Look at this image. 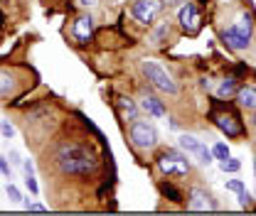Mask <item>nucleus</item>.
Wrapping results in <instances>:
<instances>
[{
    "label": "nucleus",
    "instance_id": "nucleus-9",
    "mask_svg": "<svg viewBox=\"0 0 256 216\" xmlns=\"http://www.w3.org/2000/svg\"><path fill=\"white\" fill-rule=\"evenodd\" d=\"M188 209L190 212H212V209H217V204H214V199L207 189L194 187L188 194Z\"/></svg>",
    "mask_w": 256,
    "mask_h": 216
},
{
    "label": "nucleus",
    "instance_id": "nucleus-28",
    "mask_svg": "<svg viewBox=\"0 0 256 216\" xmlns=\"http://www.w3.org/2000/svg\"><path fill=\"white\" fill-rule=\"evenodd\" d=\"M22 170H25V175H34V162L32 160H22Z\"/></svg>",
    "mask_w": 256,
    "mask_h": 216
},
{
    "label": "nucleus",
    "instance_id": "nucleus-31",
    "mask_svg": "<svg viewBox=\"0 0 256 216\" xmlns=\"http://www.w3.org/2000/svg\"><path fill=\"white\" fill-rule=\"evenodd\" d=\"M252 123H254V128H256V116H254V118H252Z\"/></svg>",
    "mask_w": 256,
    "mask_h": 216
},
{
    "label": "nucleus",
    "instance_id": "nucleus-20",
    "mask_svg": "<svg viewBox=\"0 0 256 216\" xmlns=\"http://www.w3.org/2000/svg\"><path fill=\"white\" fill-rule=\"evenodd\" d=\"M165 34H170V27H168V22H162V25L158 27V30H156L153 34H150V42H153V44H160V39H162Z\"/></svg>",
    "mask_w": 256,
    "mask_h": 216
},
{
    "label": "nucleus",
    "instance_id": "nucleus-26",
    "mask_svg": "<svg viewBox=\"0 0 256 216\" xmlns=\"http://www.w3.org/2000/svg\"><path fill=\"white\" fill-rule=\"evenodd\" d=\"M252 202H254V199H252V194H249L246 189H244V192H239V204H242L244 209H249V207H252Z\"/></svg>",
    "mask_w": 256,
    "mask_h": 216
},
{
    "label": "nucleus",
    "instance_id": "nucleus-10",
    "mask_svg": "<svg viewBox=\"0 0 256 216\" xmlns=\"http://www.w3.org/2000/svg\"><path fill=\"white\" fill-rule=\"evenodd\" d=\"M72 37L79 42V44H86L92 37H94V17L92 15H79L72 25Z\"/></svg>",
    "mask_w": 256,
    "mask_h": 216
},
{
    "label": "nucleus",
    "instance_id": "nucleus-8",
    "mask_svg": "<svg viewBox=\"0 0 256 216\" xmlns=\"http://www.w3.org/2000/svg\"><path fill=\"white\" fill-rule=\"evenodd\" d=\"M212 121H214V125L222 130L226 138H242V133H244V125L239 123V118L234 116V113H214L212 116Z\"/></svg>",
    "mask_w": 256,
    "mask_h": 216
},
{
    "label": "nucleus",
    "instance_id": "nucleus-15",
    "mask_svg": "<svg viewBox=\"0 0 256 216\" xmlns=\"http://www.w3.org/2000/svg\"><path fill=\"white\" fill-rule=\"evenodd\" d=\"M236 101L242 108H249V111H256V86H239L236 91Z\"/></svg>",
    "mask_w": 256,
    "mask_h": 216
},
{
    "label": "nucleus",
    "instance_id": "nucleus-22",
    "mask_svg": "<svg viewBox=\"0 0 256 216\" xmlns=\"http://www.w3.org/2000/svg\"><path fill=\"white\" fill-rule=\"evenodd\" d=\"M5 192H8V199H10V202H15V204L22 202V194H20V189H18L15 185H8L5 187Z\"/></svg>",
    "mask_w": 256,
    "mask_h": 216
},
{
    "label": "nucleus",
    "instance_id": "nucleus-25",
    "mask_svg": "<svg viewBox=\"0 0 256 216\" xmlns=\"http://www.w3.org/2000/svg\"><path fill=\"white\" fill-rule=\"evenodd\" d=\"M226 189L234 192V194H239V192H244V182H242V180H229V182H226Z\"/></svg>",
    "mask_w": 256,
    "mask_h": 216
},
{
    "label": "nucleus",
    "instance_id": "nucleus-7",
    "mask_svg": "<svg viewBox=\"0 0 256 216\" xmlns=\"http://www.w3.org/2000/svg\"><path fill=\"white\" fill-rule=\"evenodd\" d=\"M180 148L188 155H194L200 165H210L212 162V150H207V145L200 138H194V135H188V133L180 135Z\"/></svg>",
    "mask_w": 256,
    "mask_h": 216
},
{
    "label": "nucleus",
    "instance_id": "nucleus-18",
    "mask_svg": "<svg viewBox=\"0 0 256 216\" xmlns=\"http://www.w3.org/2000/svg\"><path fill=\"white\" fill-rule=\"evenodd\" d=\"M236 91H239V84H236L234 76H226L222 84H220V89H217V93H220L222 98H229L232 93H236Z\"/></svg>",
    "mask_w": 256,
    "mask_h": 216
},
{
    "label": "nucleus",
    "instance_id": "nucleus-4",
    "mask_svg": "<svg viewBox=\"0 0 256 216\" xmlns=\"http://www.w3.org/2000/svg\"><path fill=\"white\" fill-rule=\"evenodd\" d=\"M128 138H130V143L138 150H153L158 145V130H156V125L148 123V121H140V118L130 121Z\"/></svg>",
    "mask_w": 256,
    "mask_h": 216
},
{
    "label": "nucleus",
    "instance_id": "nucleus-27",
    "mask_svg": "<svg viewBox=\"0 0 256 216\" xmlns=\"http://www.w3.org/2000/svg\"><path fill=\"white\" fill-rule=\"evenodd\" d=\"M10 172H12V167H10V162H8L5 157H0V175H5V177H10Z\"/></svg>",
    "mask_w": 256,
    "mask_h": 216
},
{
    "label": "nucleus",
    "instance_id": "nucleus-12",
    "mask_svg": "<svg viewBox=\"0 0 256 216\" xmlns=\"http://www.w3.org/2000/svg\"><path fill=\"white\" fill-rule=\"evenodd\" d=\"M232 30L236 32L239 37H244V39H249V42H252V34H254V17H252V12L242 10V12H239V17L234 20Z\"/></svg>",
    "mask_w": 256,
    "mask_h": 216
},
{
    "label": "nucleus",
    "instance_id": "nucleus-21",
    "mask_svg": "<svg viewBox=\"0 0 256 216\" xmlns=\"http://www.w3.org/2000/svg\"><path fill=\"white\" fill-rule=\"evenodd\" d=\"M212 157H217V160L229 157V145H226V143H217V145L212 148Z\"/></svg>",
    "mask_w": 256,
    "mask_h": 216
},
{
    "label": "nucleus",
    "instance_id": "nucleus-5",
    "mask_svg": "<svg viewBox=\"0 0 256 216\" xmlns=\"http://www.w3.org/2000/svg\"><path fill=\"white\" fill-rule=\"evenodd\" d=\"M162 10V0H136L130 5V17L140 25H153Z\"/></svg>",
    "mask_w": 256,
    "mask_h": 216
},
{
    "label": "nucleus",
    "instance_id": "nucleus-13",
    "mask_svg": "<svg viewBox=\"0 0 256 216\" xmlns=\"http://www.w3.org/2000/svg\"><path fill=\"white\" fill-rule=\"evenodd\" d=\"M116 111H118V116L124 118V121H136L138 118V113H140V106L133 101V98H128V96H118V101H116Z\"/></svg>",
    "mask_w": 256,
    "mask_h": 216
},
{
    "label": "nucleus",
    "instance_id": "nucleus-29",
    "mask_svg": "<svg viewBox=\"0 0 256 216\" xmlns=\"http://www.w3.org/2000/svg\"><path fill=\"white\" fill-rule=\"evenodd\" d=\"M82 7H94V5H98V0H76Z\"/></svg>",
    "mask_w": 256,
    "mask_h": 216
},
{
    "label": "nucleus",
    "instance_id": "nucleus-2",
    "mask_svg": "<svg viewBox=\"0 0 256 216\" xmlns=\"http://www.w3.org/2000/svg\"><path fill=\"white\" fill-rule=\"evenodd\" d=\"M140 71H143V76H146V81L150 84V86H156L158 91L168 93V96H178V84H175V79L160 66L156 59H143L140 62Z\"/></svg>",
    "mask_w": 256,
    "mask_h": 216
},
{
    "label": "nucleus",
    "instance_id": "nucleus-19",
    "mask_svg": "<svg viewBox=\"0 0 256 216\" xmlns=\"http://www.w3.org/2000/svg\"><path fill=\"white\" fill-rule=\"evenodd\" d=\"M220 170L222 172H239L242 170V162L234 160V157H224V160H220Z\"/></svg>",
    "mask_w": 256,
    "mask_h": 216
},
{
    "label": "nucleus",
    "instance_id": "nucleus-16",
    "mask_svg": "<svg viewBox=\"0 0 256 216\" xmlns=\"http://www.w3.org/2000/svg\"><path fill=\"white\" fill-rule=\"evenodd\" d=\"M15 86H18V81L12 79V74L10 71H0V96H10L15 91Z\"/></svg>",
    "mask_w": 256,
    "mask_h": 216
},
{
    "label": "nucleus",
    "instance_id": "nucleus-6",
    "mask_svg": "<svg viewBox=\"0 0 256 216\" xmlns=\"http://www.w3.org/2000/svg\"><path fill=\"white\" fill-rule=\"evenodd\" d=\"M178 22H180V30L185 34H197L200 27H202V15L197 10L194 2H185L178 12Z\"/></svg>",
    "mask_w": 256,
    "mask_h": 216
},
{
    "label": "nucleus",
    "instance_id": "nucleus-30",
    "mask_svg": "<svg viewBox=\"0 0 256 216\" xmlns=\"http://www.w3.org/2000/svg\"><path fill=\"white\" fill-rule=\"evenodd\" d=\"M10 165H22V160H20L18 153H10Z\"/></svg>",
    "mask_w": 256,
    "mask_h": 216
},
{
    "label": "nucleus",
    "instance_id": "nucleus-17",
    "mask_svg": "<svg viewBox=\"0 0 256 216\" xmlns=\"http://www.w3.org/2000/svg\"><path fill=\"white\" fill-rule=\"evenodd\" d=\"M158 189H160V194H162L165 199H170V202H175V204H180V202H182V194H180V189H175L172 185H168V182H160Z\"/></svg>",
    "mask_w": 256,
    "mask_h": 216
},
{
    "label": "nucleus",
    "instance_id": "nucleus-24",
    "mask_svg": "<svg viewBox=\"0 0 256 216\" xmlns=\"http://www.w3.org/2000/svg\"><path fill=\"white\" fill-rule=\"evenodd\" d=\"M25 187L30 189V194H40V185H37V180H34V175H25Z\"/></svg>",
    "mask_w": 256,
    "mask_h": 216
},
{
    "label": "nucleus",
    "instance_id": "nucleus-14",
    "mask_svg": "<svg viewBox=\"0 0 256 216\" xmlns=\"http://www.w3.org/2000/svg\"><path fill=\"white\" fill-rule=\"evenodd\" d=\"M222 42H224V47H226V49H232V52H244V49H249V44H252L249 39L239 37L232 27L222 30Z\"/></svg>",
    "mask_w": 256,
    "mask_h": 216
},
{
    "label": "nucleus",
    "instance_id": "nucleus-11",
    "mask_svg": "<svg viewBox=\"0 0 256 216\" xmlns=\"http://www.w3.org/2000/svg\"><path fill=\"white\" fill-rule=\"evenodd\" d=\"M140 108H143L150 118H165V116H168L165 103L160 101L158 96H153V93H143V98H140Z\"/></svg>",
    "mask_w": 256,
    "mask_h": 216
},
{
    "label": "nucleus",
    "instance_id": "nucleus-3",
    "mask_svg": "<svg viewBox=\"0 0 256 216\" xmlns=\"http://www.w3.org/2000/svg\"><path fill=\"white\" fill-rule=\"evenodd\" d=\"M158 170L165 175V177H185V175H190V162H188V157L180 153V150H162L158 155Z\"/></svg>",
    "mask_w": 256,
    "mask_h": 216
},
{
    "label": "nucleus",
    "instance_id": "nucleus-1",
    "mask_svg": "<svg viewBox=\"0 0 256 216\" xmlns=\"http://www.w3.org/2000/svg\"><path fill=\"white\" fill-rule=\"evenodd\" d=\"M54 162H57L60 172L66 175V177H89L98 167V155L84 143L64 140L62 145L57 148Z\"/></svg>",
    "mask_w": 256,
    "mask_h": 216
},
{
    "label": "nucleus",
    "instance_id": "nucleus-23",
    "mask_svg": "<svg viewBox=\"0 0 256 216\" xmlns=\"http://www.w3.org/2000/svg\"><path fill=\"white\" fill-rule=\"evenodd\" d=\"M0 135L2 138H12L15 135V125L10 123V121H0Z\"/></svg>",
    "mask_w": 256,
    "mask_h": 216
}]
</instances>
